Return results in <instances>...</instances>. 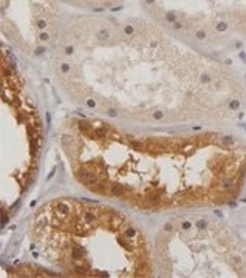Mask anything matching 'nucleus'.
I'll list each match as a JSON object with an SVG mask.
<instances>
[{
    "instance_id": "1",
    "label": "nucleus",
    "mask_w": 246,
    "mask_h": 278,
    "mask_svg": "<svg viewBox=\"0 0 246 278\" xmlns=\"http://www.w3.org/2000/svg\"><path fill=\"white\" fill-rule=\"evenodd\" d=\"M150 128L99 116H67L56 139L70 175L94 196L142 213L189 209L229 195L243 179L237 137Z\"/></svg>"
},
{
    "instance_id": "2",
    "label": "nucleus",
    "mask_w": 246,
    "mask_h": 278,
    "mask_svg": "<svg viewBox=\"0 0 246 278\" xmlns=\"http://www.w3.org/2000/svg\"><path fill=\"white\" fill-rule=\"evenodd\" d=\"M133 62L96 60L94 70L57 64L59 85L90 116L163 128L209 111L212 99L203 93L223 87L209 71L192 73L167 59L158 37L149 36L147 60Z\"/></svg>"
},
{
    "instance_id": "3",
    "label": "nucleus",
    "mask_w": 246,
    "mask_h": 278,
    "mask_svg": "<svg viewBox=\"0 0 246 278\" xmlns=\"http://www.w3.org/2000/svg\"><path fill=\"white\" fill-rule=\"evenodd\" d=\"M26 238L47 275L146 278L156 272L149 236L113 206L53 198L30 216Z\"/></svg>"
},
{
    "instance_id": "4",
    "label": "nucleus",
    "mask_w": 246,
    "mask_h": 278,
    "mask_svg": "<svg viewBox=\"0 0 246 278\" xmlns=\"http://www.w3.org/2000/svg\"><path fill=\"white\" fill-rule=\"evenodd\" d=\"M44 128L34 99L22 77L2 67V215H6L37 178Z\"/></svg>"
},
{
    "instance_id": "5",
    "label": "nucleus",
    "mask_w": 246,
    "mask_h": 278,
    "mask_svg": "<svg viewBox=\"0 0 246 278\" xmlns=\"http://www.w3.org/2000/svg\"><path fill=\"white\" fill-rule=\"evenodd\" d=\"M228 28H229V25L226 23L224 20H220V22H217V23H215V29H217L218 33H224Z\"/></svg>"
},
{
    "instance_id": "6",
    "label": "nucleus",
    "mask_w": 246,
    "mask_h": 278,
    "mask_svg": "<svg viewBox=\"0 0 246 278\" xmlns=\"http://www.w3.org/2000/svg\"><path fill=\"white\" fill-rule=\"evenodd\" d=\"M195 37L198 39V40H206L207 33H206L204 29H197V31H195Z\"/></svg>"
},
{
    "instance_id": "7",
    "label": "nucleus",
    "mask_w": 246,
    "mask_h": 278,
    "mask_svg": "<svg viewBox=\"0 0 246 278\" xmlns=\"http://www.w3.org/2000/svg\"><path fill=\"white\" fill-rule=\"evenodd\" d=\"M240 59H243V60H246V54H244V53H243V51H241V53H240Z\"/></svg>"
}]
</instances>
